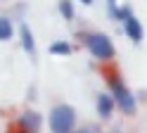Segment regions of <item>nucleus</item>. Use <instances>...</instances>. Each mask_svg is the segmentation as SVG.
I'll return each mask as SVG.
<instances>
[{
	"label": "nucleus",
	"instance_id": "obj_1",
	"mask_svg": "<svg viewBox=\"0 0 147 133\" xmlns=\"http://www.w3.org/2000/svg\"><path fill=\"white\" fill-rule=\"evenodd\" d=\"M105 81L109 86V95H112L114 105L123 114L133 117V114H135V98H133L131 88L123 83V79H121V74H119L116 66H107V69H105Z\"/></svg>",
	"mask_w": 147,
	"mask_h": 133
},
{
	"label": "nucleus",
	"instance_id": "obj_13",
	"mask_svg": "<svg viewBox=\"0 0 147 133\" xmlns=\"http://www.w3.org/2000/svg\"><path fill=\"white\" fill-rule=\"evenodd\" d=\"M112 3H116V0H107V5H112Z\"/></svg>",
	"mask_w": 147,
	"mask_h": 133
},
{
	"label": "nucleus",
	"instance_id": "obj_8",
	"mask_svg": "<svg viewBox=\"0 0 147 133\" xmlns=\"http://www.w3.org/2000/svg\"><path fill=\"white\" fill-rule=\"evenodd\" d=\"M14 36V26L7 17H0V41H10Z\"/></svg>",
	"mask_w": 147,
	"mask_h": 133
},
{
	"label": "nucleus",
	"instance_id": "obj_5",
	"mask_svg": "<svg viewBox=\"0 0 147 133\" xmlns=\"http://www.w3.org/2000/svg\"><path fill=\"white\" fill-rule=\"evenodd\" d=\"M121 24H123L126 36L131 38L133 43H140V41H142V26H140V22L135 19V14H128L126 19H121Z\"/></svg>",
	"mask_w": 147,
	"mask_h": 133
},
{
	"label": "nucleus",
	"instance_id": "obj_14",
	"mask_svg": "<svg viewBox=\"0 0 147 133\" xmlns=\"http://www.w3.org/2000/svg\"><path fill=\"white\" fill-rule=\"evenodd\" d=\"M17 133H29V131H22V128H19V131H17Z\"/></svg>",
	"mask_w": 147,
	"mask_h": 133
},
{
	"label": "nucleus",
	"instance_id": "obj_11",
	"mask_svg": "<svg viewBox=\"0 0 147 133\" xmlns=\"http://www.w3.org/2000/svg\"><path fill=\"white\" fill-rule=\"evenodd\" d=\"M69 133H100V126H81V128L74 126Z\"/></svg>",
	"mask_w": 147,
	"mask_h": 133
},
{
	"label": "nucleus",
	"instance_id": "obj_7",
	"mask_svg": "<svg viewBox=\"0 0 147 133\" xmlns=\"http://www.w3.org/2000/svg\"><path fill=\"white\" fill-rule=\"evenodd\" d=\"M19 36H22V45H24V50L29 52V55H33V52H36V41H33V33H31V29L24 24V26L19 29Z\"/></svg>",
	"mask_w": 147,
	"mask_h": 133
},
{
	"label": "nucleus",
	"instance_id": "obj_9",
	"mask_svg": "<svg viewBox=\"0 0 147 133\" xmlns=\"http://www.w3.org/2000/svg\"><path fill=\"white\" fill-rule=\"evenodd\" d=\"M50 52L52 55H71V45L64 43V41H57V43L50 45Z\"/></svg>",
	"mask_w": 147,
	"mask_h": 133
},
{
	"label": "nucleus",
	"instance_id": "obj_10",
	"mask_svg": "<svg viewBox=\"0 0 147 133\" xmlns=\"http://www.w3.org/2000/svg\"><path fill=\"white\" fill-rule=\"evenodd\" d=\"M59 12L64 19H74V5L71 0H59Z\"/></svg>",
	"mask_w": 147,
	"mask_h": 133
},
{
	"label": "nucleus",
	"instance_id": "obj_12",
	"mask_svg": "<svg viewBox=\"0 0 147 133\" xmlns=\"http://www.w3.org/2000/svg\"><path fill=\"white\" fill-rule=\"evenodd\" d=\"M81 3H83V5H90V3H93V0H81Z\"/></svg>",
	"mask_w": 147,
	"mask_h": 133
},
{
	"label": "nucleus",
	"instance_id": "obj_3",
	"mask_svg": "<svg viewBox=\"0 0 147 133\" xmlns=\"http://www.w3.org/2000/svg\"><path fill=\"white\" fill-rule=\"evenodd\" d=\"M48 124L52 133H69L76 126V109L71 105H57V107H52Z\"/></svg>",
	"mask_w": 147,
	"mask_h": 133
},
{
	"label": "nucleus",
	"instance_id": "obj_6",
	"mask_svg": "<svg viewBox=\"0 0 147 133\" xmlns=\"http://www.w3.org/2000/svg\"><path fill=\"white\" fill-rule=\"evenodd\" d=\"M114 109H116V105L112 100V95H109V93H100L97 95V114L102 119H112Z\"/></svg>",
	"mask_w": 147,
	"mask_h": 133
},
{
	"label": "nucleus",
	"instance_id": "obj_4",
	"mask_svg": "<svg viewBox=\"0 0 147 133\" xmlns=\"http://www.w3.org/2000/svg\"><path fill=\"white\" fill-rule=\"evenodd\" d=\"M40 126H43V119H40V114L33 112V109H26V112H22L19 117H17V128H22V131L38 133Z\"/></svg>",
	"mask_w": 147,
	"mask_h": 133
},
{
	"label": "nucleus",
	"instance_id": "obj_15",
	"mask_svg": "<svg viewBox=\"0 0 147 133\" xmlns=\"http://www.w3.org/2000/svg\"><path fill=\"white\" fill-rule=\"evenodd\" d=\"M7 133H14V131H7Z\"/></svg>",
	"mask_w": 147,
	"mask_h": 133
},
{
	"label": "nucleus",
	"instance_id": "obj_2",
	"mask_svg": "<svg viewBox=\"0 0 147 133\" xmlns=\"http://www.w3.org/2000/svg\"><path fill=\"white\" fill-rule=\"evenodd\" d=\"M76 38L88 48V52L93 55L100 64H112L114 62L116 48H114L112 38H109L107 33H100V31H81Z\"/></svg>",
	"mask_w": 147,
	"mask_h": 133
},
{
	"label": "nucleus",
	"instance_id": "obj_16",
	"mask_svg": "<svg viewBox=\"0 0 147 133\" xmlns=\"http://www.w3.org/2000/svg\"><path fill=\"white\" fill-rule=\"evenodd\" d=\"M112 133H119V131H112Z\"/></svg>",
	"mask_w": 147,
	"mask_h": 133
}]
</instances>
